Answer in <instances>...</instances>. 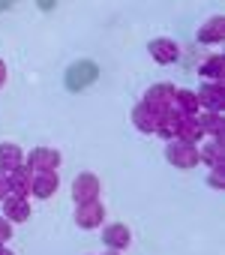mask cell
<instances>
[{
	"instance_id": "obj_11",
	"label": "cell",
	"mask_w": 225,
	"mask_h": 255,
	"mask_svg": "<svg viewBox=\"0 0 225 255\" xmlns=\"http://www.w3.org/2000/svg\"><path fill=\"white\" fill-rule=\"evenodd\" d=\"M102 243H105L108 249H114V252H123V249H129V243H132V231H129L123 222H111V225L102 228Z\"/></svg>"
},
{
	"instance_id": "obj_20",
	"label": "cell",
	"mask_w": 225,
	"mask_h": 255,
	"mask_svg": "<svg viewBox=\"0 0 225 255\" xmlns=\"http://www.w3.org/2000/svg\"><path fill=\"white\" fill-rule=\"evenodd\" d=\"M207 183H210L213 189H222V186H225V165H216V168H210V174H207Z\"/></svg>"
},
{
	"instance_id": "obj_5",
	"label": "cell",
	"mask_w": 225,
	"mask_h": 255,
	"mask_svg": "<svg viewBox=\"0 0 225 255\" xmlns=\"http://www.w3.org/2000/svg\"><path fill=\"white\" fill-rule=\"evenodd\" d=\"M195 93L201 111H225V81H204Z\"/></svg>"
},
{
	"instance_id": "obj_24",
	"label": "cell",
	"mask_w": 225,
	"mask_h": 255,
	"mask_svg": "<svg viewBox=\"0 0 225 255\" xmlns=\"http://www.w3.org/2000/svg\"><path fill=\"white\" fill-rule=\"evenodd\" d=\"M0 255H15L12 249H6V246H0Z\"/></svg>"
},
{
	"instance_id": "obj_17",
	"label": "cell",
	"mask_w": 225,
	"mask_h": 255,
	"mask_svg": "<svg viewBox=\"0 0 225 255\" xmlns=\"http://www.w3.org/2000/svg\"><path fill=\"white\" fill-rule=\"evenodd\" d=\"M21 162H24V150L15 141H3V144H0V171H3V174L18 168Z\"/></svg>"
},
{
	"instance_id": "obj_23",
	"label": "cell",
	"mask_w": 225,
	"mask_h": 255,
	"mask_svg": "<svg viewBox=\"0 0 225 255\" xmlns=\"http://www.w3.org/2000/svg\"><path fill=\"white\" fill-rule=\"evenodd\" d=\"M6 78H9V72H6V60H0V87H6Z\"/></svg>"
},
{
	"instance_id": "obj_22",
	"label": "cell",
	"mask_w": 225,
	"mask_h": 255,
	"mask_svg": "<svg viewBox=\"0 0 225 255\" xmlns=\"http://www.w3.org/2000/svg\"><path fill=\"white\" fill-rule=\"evenodd\" d=\"M6 195H9V183H6V174L0 171V201H3Z\"/></svg>"
},
{
	"instance_id": "obj_12",
	"label": "cell",
	"mask_w": 225,
	"mask_h": 255,
	"mask_svg": "<svg viewBox=\"0 0 225 255\" xmlns=\"http://www.w3.org/2000/svg\"><path fill=\"white\" fill-rule=\"evenodd\" d=\"M195 39H198L201 45H219V42L225 39V15H210V18L198 27Z\"/></svg>"
},
{
	"instance_id": "obj_21",
	"label": "cell",
	"mask_w": 225,
	"mask_h": 255,
	"mask_svg": "<svg viewBox=\"0 0 225 255\" xmlns=\"http://www.w3.org/2000/svg\"><path fill=\"white\" fill-rule=\"evenodd\" d=\"M9 240H12V222H9V219H6L3 213H0V243L6 246Z\"/></svg>"
},
{
	"instance_id": "obj_15",
	"label": "cell",
	"mask_w": 225,
	"mask_h": 255,
	"mask_svg": "<svg viewBox=\"0 0 225 255\" xmlns=\"http://www.w3.org/2000/svg\"><path fill=\"white\" fill-rule=\"evenodd\" d=\"M132 123H135V129L144 132V135H156V123H159V114L153 108H147L144 102H138L132 108Z\"/></svg>"
},
{
	"instance_id": "obj_9",
	"label": "cell",
	"mask_w": 225,
	"mask_h": 255,
	"mask_svg": "<svg viewBox=\"0 0 225 255\" xmlns=\"http://www.w3.org/2000/svg\"><path fill=\"white\" fill-rule=\"evenodd\" d=\"M57 189H60V174L57 171H33V177H30V195L48 201L51 195H57Z\"/></svg>"
},
{
	"instance_id": "obj_16",
	"label": "cell",
	"mask_w": 225,
	"mask_h": 255,
	"mask_svg": "<svg viewBox=\"0 0 225 255\" xmlns=\"http://www.w3.org/2000/svg\"><path fill=\"white\" fill-rule=\"evenodd\" d=\"M30 177H33V171L21 162L18 168H12L9 174H6V183H9V195H30Z\"/></svg>"
},
{
	"instance_id": "obj_7",
	"label": "cell",
	"mask_w": 225,
	"mask_h": 255,
	"mask_svg": "<svg viewBox=\"0 0 225 255\" xmlns=\"http://www.w3.org/2000/svg\"><path fill=\"white\" fill-rule=\"evenodd\" d=\"M60 162H63V156L54 147H33L30 156H24V165L30 171H57Z\"/></svg>"
},
{
	"instance_id": "obj_19",
	"label": "cell",
	"mask_w": 225,
	"mask_h": 255,
	"mask_svg": "<svg viewBox=\"0 0 225 255\" xmlns=\"http://www.w3.org/2000/svg\"><path fill=\"white\" fill-rule=\"evenodd\" d=\"M174 138H180V141H189V144H198L204 135H201V129H198L195 117H180V123H177V135H174Z\"/></svg>"
},
{
	"instance_id": "obj_14",
	"label": "cell",
	"mask_w": 225,
	"mask_h": 255,
	"mask_svg": "<svg viewBox=\"0 0 225 255\" xmlns=\"http://www.w3.org/2000/svg\"><path fill=\"white\" fill-rule=\"evenodd\" d=\"M171 108H174L180 117H195V114L201 111L198 93L189 90V87H177V90H174V99H171Z\"/></svg>"
},
{
	"instance_id": "obj_6",
	"label": "cell",
	"mask_w": 225,
	"mask_h": 255,
	"mask_svg": "<svg viewBox=\"0 0 225 255\" xmlns=\"http://www.w3.org/2000/svg\"><path fill=\"white\" fill-rule=\"evenodd\" d=\"M99 195H102V183H99V177H96V174L84 171V174H78V177L72 180V201H75V204L96 201Z\"/></svg>"
},
{
	"instance_id": "obj_8",
	"label": "cell",
	"mask_w": 225,
	"mask_h": 255,
	"mask_svg": "<svg viewBox=\"0 0 225 255\" xmlns=\"http://www.w3.org/2000/svg\"><path fill=\"white\" fill-rule=\"evenodd\" d=\"M195 123H198V129H201L204 138L225 141V117H222V111H198Z\"/></svg>"
},
{
	"instance_id": "obj_4",
	"label": "cell",
	"mask_w": 225,
	"mask_h": 255,
	"mask_svg": "<svg viewBox=\"0 0 225 255\" xmlns=\"http://www.w3.org/2000/svg\"><path fill=\"white\" fill-rule=\"evenodd\" d=\"M147 51H150V60L159 63V66H171V63L180 60V45H177L174 39H168V36H156V39H150Z\"/></svg>"
},
{
	"instance_id": "obj_25",
	"label": "cell",
	"mask_w": 225,
	"mask_h": 255,
	"mask_svg": "<svg viewBox=\"0 0 225 255\" xmlns=\"http://www.w3.org/2000/svg\"><path fill=\"white\" fill-rule=\"evenodd\" d=\"M102 255H120V252H114V249H108V252H102Z\"/></svg>"
},
{
	"instance_id": "obj_2",
	"label": "cell",
	"mask_w": 225,
	"mask_h": 255,
	"mask_svg": "<svg viewBox=\"0 0 225 255\" xmlns=\"http://www.w3.org/2000/svg\"><path fill=\"white\" fill-rule=\"evenodd\" d=\"M105 222V204L96 198V201H84V204H75V225L81 231H93V228H102Z\"/></svg>"
},
{
	"instance_id": "obj_13",
	"label": "cell",
	"mask_w": 225,
	"mask_h": 255,
	"mask_svg": "<svg viewBox=\"0 0 225 255\" xmlns=\"http://www.w3.org/2000/svg\"><path fill=\"white\" fill-rule=\"evenodd\" d=\"M0 207H3L0 213H3L12 225H15V222H27V219H30V201H27L24 195H6L3 201H0Z\"/></svg>"
},
{
	"instance_id": "obj_18",
	"label": "cell",
	"mask_w": 225,
	"mask_h": 255,
	"mask_svg": "<svg viewBox=\"0 0 225 255\" xmlns=\"http://www.w3.org/2000/svg\"><path fill=\"white\" fill-rule=\"evenodd\" d=\"M198 75H204V81H225V57L222 54H210L201 60Z\"/></svg>"
},
{
	"instance_id": "obj_3",
	"label": "cell",
	"mask_w": 225,
	"mask_h": 255,
	"mask_svg": "<svg viewBox=\"0 0 225 255\" xmlns=\"http://www.w3.org/2000/svg\"><path fill=\"white\" fill-rule=\"evenodd\" d=\"M174 84H165V81H159V84H150L147 90H144V96H141V102L147 105V108H153L156 114H165V111H171V99H174Z\"/></svg>"
},
{
	"instance_id": "obj_10",
	"label": "cell",
	"mask_w": 225,
	"mask_h": 255,
	"mask_svg": "<svg viewBox=\"0 0 225 255\" xmlns=\"http://www.w3.org/2000/svg\"><path fill=\"white\" fill-rule=\"evenodd\" d=\"M198 150V162H204L207 168H216V165H225V141H216V138H201L195 144Z\"/></svg>"
},
{
	"instance_id": "obj_1",
	"label": "cell",
	"mask_w": 225,
	"mask_h": 255,
	"mask_svg": "<svg viewBox=\"0 0 225 255\" xmlns=\"http://www.w3.org/2000/svg\"><path fill=\"white\" fill-rule=\"evenodd\" d=\"M165 159H168V165H174L180 171L198 168V150H195V144L180 141V138H168L165 141Z\"/></svg>"
}]
</instances>
